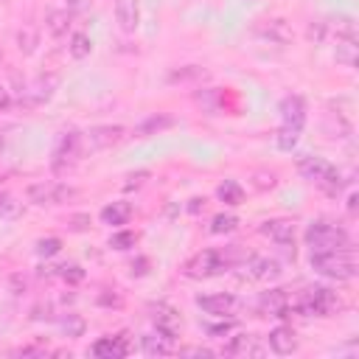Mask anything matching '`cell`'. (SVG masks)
<instances>
[{
  "label": "cell",
  "mask_w": 359,
  "mask_h": 359,
  "mask_svg": "<svg viewBox=\"0 0 359 359\" xmlns=\"http://www.w3.org/2000/svg\"><path fill=\"white\" fill-rule=\"evenodd\" d=\"M247 261V252L238 247V244H230V247H219V250H202L196 255H191L185 264H182V275L185 278H210V275H222L227 269H236Z\"/></svg>",
  "instance_id": "1"
},
{
  "label": "cell",
  "mask_w": 359,
  "mask_h": 359,
  "mask_svg": "<svg viewBox=\"0 0 359 359\" xmlns=\"http://www.w3.org/2000/svg\"><path fill=\"white\" fill-rule=\"evenodd\" d=\"M311 269L331 278V280H351V278H356V258H353L351 247L328 250V252H311Z\"/></svg>",
  "instance_id": "2"
},
{
  "label": "cell",
  "mask_w": 359,
  "mask_h": 359,
  "mask_svg": "<svg viewBox=\"0 0 359 359\" xmlns=\"http://www.w3.org/2000/svg\"><path fill=\"white\" fill-rule=\"evenodd\" d=\"M306 244L311 252H328V250H345L351 247V236L331 222H311L306 227Z\"/></svg>",
  "instance_id": "3"
},
{
  "label": "cell",
  "mask_w": 359,
  "mask_h": 359,
  "mask_svg": "<svg viewBox=\"0 0 359 359\" xmlns=\"http://www.w3.org/2000/svg\"><path fill=\"white\" fill-rule=\"evenodd\" d=\"M297 171L309 180V182H314V185H320L325 194H337L339 188H342V174L328 163V160H323V157H300L297 160Z\"/></svg>",
  "instance_id": "4"
},
{
  "label": "cell",
  "mask_w": 359,
  "mask_h": 359,
  "mask_svg": "<svg viewBox=\"0 0 359 359\" xmlns=\"http://www.w3.org/2000/svg\"><path fill=\"white\" fill-rule=\"evenodd\" d=\"M297 311L303 314V317H331L337 309H339V300H337V294L331 292V289H325V286H311V289H306V292H300V297H297Z\"/></svg>",
  "instance_id": "5"
},
{
  "label": "cell",
  "mask_w": 359,
  "mask_h": 359,
  "mask_svg": "<svg viewBox=\"0 0 359 359\" xmlns=\"http://www.w3.org/2000/svg\"><path fill=\"white\" fill-rule=\"evenodd\" d=\"M81 149H84V143H81V135H79L76 129L62 132V135H59V140H56V149H53L50 168H53L56 174H65L67 168H73V165H76V160H79Z\"/></svg>",
  "instance_id": "6"
},
{
  "label": "cell",
  "mask_w": 359,
  "mask_h": 359,
  "mask_svg": "<svg viewBox=\"0 0 359 359\" xmlns=\"http://www.w3.org/2000/svg\"><path fill=\"white\" fill-rule=\"evenodd\" d=\"M25 196L34 205H62V202L76 199L79 191L70 185H62V182H34V185H28Z\"/></svg>",
  "instance_id": "7"
},
{
  "label": "cell",
  "mask_w": 359,
  "mask_h": 359,
  "mask_svg": "<svg viewBox=\"0 0 359 359\" xmlns=\"http://www.w3.org/2000/svg\"><path fill=\"white\" fill-rule=\"evenodd\" d=\"M149 317L154 320V325H157V331H163L165 337H177L180 334V328H182V320H180V314H177V309H171L168 303H149Z\"/></svg>",
  "instance_id": "8"
},
{
  "label": "cell",
  "mask_w": 359,
  "mask_h": 359,
  "mask_svg": "<svg viewBox=\"0 0 359 359\" xmlns=\"http://www.w3.org/2000/svg\"><path fill=\"white\" fill-rule=\"evenodd\" d=\"M56 84H59V76H53V73H48V76H39L28 90H22V95H20V104L22 107H36V104H42V101H48L50 95H53V90H56Z\"/></svg>",
  "instance_id": "9"
},
{
  "label": "cell",
  "mask_w": 359,
  "mask_h": 359,
  "mask_svg": "<svg viewBox=\"0 0 359 359\" xmlns=\"http://www.w3.org/2000/svg\"><path fill=\"white\" fill-rule=\"evenodd\" d=\"M123 140V126H93L81 135V143L87 149H109Z\"/></svg>",
  "instance_id": "10"
},
{
  "label": "cell",
  "mask_w": 359,
  "mask_h": 359,
  "mask_svg": "<svg viewBox=\"0 0 359 359\" xmlns=\"http://www.w3.org/2000/svg\"><path fill=\"white\" fill-rule=\"evenodd\" d=\"M252 31H255V36H261V39H266V42H275V45H286V42H292V28H289V22L280 20V17L261 20V22H255Z\"/></svg>",
  "instance_id": "11"
},
{
  "label": "cell",
  "mask_w": 359,
  "mask_h": 359,
  "mask_svg": "<svg viewBox=\"0 0 359 359\" xmlns=\"http://www.w3.org/2000/svg\"><path fill=\"white\" fill-rule=\"evenodd\" d=\"M196 306L205 311V314H213V317H224V314H233L238 309V300L227 292H216V294H199L196 297Z\"/></svg>",
  "instance_id": "12"
},
{
  "label": "cell",
  "mask_w": 359,
  "mask_h": 359,
  "mask_svg": "<svg viewBox=\"0 0 359 359\" xmlns=\"http://www.w3.org/2000/svg\"><path fill=\"white\" fill-rule=\"evenodd\" d=\"M258 230H261V236L272 238L280 247H294V224H292V219H266Z\"/></svg>",
  "instance_id": "13"
},
{
  "label": "cell",
  "mask_w": 359,
  "mask_h": 359,
  "mask_svg": "<svg viewBox=\"0 0 359 359\" xmlns=\"http://www.w3.org/2000/svg\"><path fill=\"white\" fill-rule=\"evenodd\" d=\"M258 309H261L264 314H269V317H286V314H289V294H286V289L261 292Z\"/></svg>",
  "instance_id": "14"
},
{
  "label": "cell",
  "mask_w": 359,
  "mask_h": 359,
  "mask_svg": "<svg viewBox=\"0 0 359 359\" xmlns=\"http://www.w3.org/2000/svg\"><path fill=\"white\" fill-rule=\"evenodd\" d=\"M280 118H283L286 126L303 129V123H306V101H303V95H286L280 101Z\"/></svg>",
  "instance_id": "15"
},
{
  "label": "cell",
  "mask_w": 359,
  "mask_h": 359,
  "mask_svg": "<svg viewBox=\"0 0 359 359\" xmlns=\"http://www.w3.org/2000/svg\"><path fill=\"white\" fill-rule=\"evenodd\" d=\"M244 266H247V275L255 280H275L280 275V264L272 258H261V255H247Z\"/></svg>",
  "instance_id": "16"
},
{
  "label": "cell",
  "mask_w": 359,
  "mask_h": 359,
  "mask_svg": "<svg viewBox=\"0 0 359 359\" xmlns=\"http://www.w3.org/2000/svg\"><path fill=\"white\" fill-rule=\"evenodd\" d=\"M269 348L278 356H289V353L297 351V334L289 325H278V328L269 331Z\"/></svg>",
  "instance_id": "17"
},
{
  "label": "cell",
  "mask_w": 359,
  "mask_h": 359,
  "mask_svg": "<svg viewBox=\"0 0 359 359\" xmlns=\"http://www.w3.org/2000/svg\"><path fill=\"white\" fill-rule=\"evenodd\" d=\"M115 20H118L121 31H126V34L137 31V25H140V6H137V0H118L115 3Z\"/></svg>",
  "instance_id": "18"
},
{
  "label": "cell",
  "mask_w": 359,
  "mask_h": 359,
  "mask_svg": "<svg viewBox=\"0 0 359 359\" xmlns=\"http://www.w3.org/2000/svg\"><path fill=\"white\" fill-rule=\"evenodd\" d=\"M93 353L95 356H126L129 353V339H126V334H115V337H104V339H98L95 345H93Z\"/></svg>",
  "instance_id": "19"
},
{
  "label": "cell",
  "mask_w": 359,
  "mask_h": 359,
  "mask_svg": "<svg viewBox=\"0 0 359 359\" xmlns=\"http://www.w3.org/2000/svg\"><path fill=\"white\" fill-rule=\"evenodd\" d=\"M171 342H174V339L165 337L163 331H157V334H146V337L140 339L143 353H149V356H165V353H171V351H174Z\"/></svg>",
  "instance_id": "20"
},
{
  "label": "cell",
  "mask_w": 359,
  "mask_h": 359,
  "mask_svg": "<svg viewBox=\"0 0 359 359\" xmlns=\"http://www.w3.org/2000/svg\"><path fill=\"white\" fill-rule=\"evenodd\" d=\"M129 216H132V205H129V202H112V205H107V208L101 210V222L109 224V227H112V224H115V227L126 224Z\"/></svg>",
  "instance_id": "21"
},
{
  "label": "cell",
  "mask_w": 359,
  "mask_h": 359,
  "mask_svg": "<svg viewBox=\"0 0 359 359\" xmlns=\"http://www.w3.org/2000/svg\"><path fill=\"white\" fill-rule=\"evenodd\" d=\"M174 126V118L171 115H149L143 123L135 126V135L137 137H149V135H157L163 129H171Z\"/></svg>",
  "instance_id": "22"
},
{
  "label": "cell",
  "mask_w": 359,
  "mask_h": 359,
  "mask_svg": "<svg viewBox=\"0 0 359 359\" xmlns=\"http://www.w3.org/2000/svg\"><path fill=\"white\" fill-rule=\"evenodd\" d=\"M194 101H196L205 112H219L224 98H222V90H216V87H202V90L194 93Z\"/></svg>",
  "instance_id": "23"
},
{
  "label": "cell",
  "mask_w": 359,
  "mask_h": 359,
  "mask_svg": "<svg viewBox=\"0 0 359 359\" xmlns=\"http://www.w3.org/2000/svg\"><path fill=\"white\" fill-rule=\"evenodd\" d=\"M45 25H48L50 36H65L67 28H70V11H65V8H53V11H48Z\"/></svg>",
  "instance_id": "24"
},
{
  "label": "cell",
  "mask_w": 359,
  "mask_h": 359,
  "mask_svg": "<svg viewBox=\"0 0 359 359\" xmlns=\"http://www.w3.org/2000/svg\"><path fill=\"white\" fill-rule=\"evenodd\" d=\"M216 196H219L224 205H241V202H244V188H241L236 180H224V182L216 188Z\"/></svg>",
  "instance_id": "25"
},
{
  "label": "cell",
  "mask_w": 359,
  "mask_h": 359,
  "mask_svg": "<svg viewBox=\"0 0 359 359\" xmlns=\"http://www.w3.org/2000/svg\"><path fill=\"white\" fill-rule=\"evenodd\" d=\"M337 62H342L345 67H353L356 65V39H345V36H337V50H334Z\"/></svg>",
  "instance_id": "26"
},
{
  "label": "cell",
  "mask_w": 359,
  "mask_h": 359,
  "mask_svg": "<svg viewBox=\"0 0 359 359\" xmlns=\"http://www.w3.org/2000/svg\"><path fill=\"white\" fill-rule=\"evenodd\" d=\"M224 351H227V353H255V356L261 353V348L255 345V337H252V334H238Z\"/></svg>",
  "instance_id": "27"
},
{
  "label": "cell",
  "mask_w": 359,
  "mask_h": 359,
  "mask_svg": "<svg viewBox=\"0 0 359 359\" xmlns=\"http://www.w3.org/2000/svg\"><path fill=\"white\" fill-rule=\"evenodd\" d=\"M202 79H208V70H202L199 65L180 67V70H174V73L168 76V81H171V84H177V81H202Z\"/></svg>",
  "instance_id": "28"
},
{
  "label": "cell",
  "mask_w": 359,
  "mask_h": 359,
  "mask_svg": "<svg viewBox=\"0 0 359 359\" xmlns=\"http://www.w3.org/2000/svg\"><path fill=\"white\" fill-rule=\"evenodd\" d=\"M36 42H39V34H36L31 25H22V28L17 31V48H20L25 56L36 50Z\"/></svg>",
  "instance_id": "29"
},
{
  "label": "cell",
  "mask_w": 359,
  "mask_h": 359,
  "mask_svg": "<svg viewBox=\"0 0 359 359\" xmlns=\"http://www.w3.org/2000/svg\"><path fill=\"white\" fill-rule=\"evenodd\" d=\"M93 50V39L87 34H73L70 36V56L73 59H87Z\"/></svg>",
  "instance_id": "30"
},
{
  "label": "cell",
  "mask_w": 359,
  "mask_h": 359,
  "mask_svg": "<svg viewBox=\"0 0 359 359\" xmlns=\"http://www.w3.org/2000/svg\"><path fill=\"white\" fill-rule=\"evenodd\" d=\"M300 132H303V129H294V126H286V123H283V126L278 129V146H280L283 151H292V149L297 146V140H300Z\"/></svg>",
  "instance_id": "31"
},
{
  "label": "cell",
  "mask_w": 359,
  "mask_h": 359,
  "mask_svg": "<svg viewBox=\"0 0 359 359\" xmlns=\"http://www.w3.org/2000/svg\"><path fill=\"white\" fill-rule=\"evenodd\" d=\"M236 224H238V219H236L233 213H219V216H213V222H210V233L222 236V233L236 230Z\"/></svg>",
  "instance_id": "32"
},
{
  "label": "cell",
  "mask_w": 359,
  "mask_h": 359,
  "mask_svg": "<svg viewBox=\"0 0 359 359\" xmlns=\"http://www.w3.org/2000/svg\"><path fill=\"white\" fill-rule=\"evenodd\" d=\"M135 241H137V233H132V230H118L109 236L112 250H129V247H135Z\"/></svg>",
  "instance_id": "33"
},
{
  "label": "cell",
  "mask_w": 359,
  "mask_h": 359,
  "mask_svg": "<svg viewBox=\"0 0 359 359\" xmlns=\"http://www.w3.org/2000/svg\"><path fill=\"white\" fill-rule=\"evenodd\" d=\"M59 325H62V331H65L67 337H81V334H84V320H81L79 314H65V317L59 320Z\"/></svg>",
  "instance_id": "34"
},
{
  "label": "cell",
  "mask_w": 359,
  "mask_h": 359,
  "mask_svg": "<svg viewBox=\"0 0 359 359\" xmlns=\"http://www.w3.org/2000/svg\"><path fill=\"white\" fill-rule=\"evenodd\" d=\"M62 250V241L56 238V236H50V238H39L36 241V255L39 258H50V255H56Z\"/></svg>",
  "instance_id": "35"
},
{
  "label": "cell",
  "mask_w": 359,
  "mask_h": 359,
  "mask_svg": "<svg viewBox=\"0 0 359 359\" xmlns=\"http://www.w3.org/2000/svg\"><path fill=\"white\" fill-rule=\"evenodd\" d=\"M337 36H345V39H356V22L351 17H337Z\"/></svg>",
  "instance_id": "36"
},
{
  "label": "cell",
  "mask_w": 359,
  "mask_h": 359,
  "mask_svg": "<svg viewBox=\"0 0 359 359\" xmlns=\"http://www.w3.org/2000/svg\"><path fill=\"white\" fill-rule=\"evenodd\" d=\"M275 182H278V177L272 171H255V188L269 191V188H275Z\"/></svg>",
  "instance_id": "37"
},
{
  "label": "cell",
  "mask_w": 359,
  "mask_h": 359,
  "mask_svg": "<svg viewBox=\"0 0 359 359\" xmlns=\"http://www.w3.org/2000/svg\"><path fill=\"white\" fill-rule=\"evenodd\" d=\"M59 269V275L67 280V283H79L81 278H84V269L81 266H56Z\"/></svg>",
  "instance_id": "38"
},
{
  "label": "cell",
  "mask_w": 359,
  "mask_h": 359,
  "mask_svg": "<svg viewBox=\"0 0 359 359\" xmlns=\"http://www.w3.org/2000/svg\"><path fill=\"white\" fill-rule=\"evenodd\" d=\"M149 177V171H137V174H129L126 180L129 182H123V188H137V185H143V180Z\"/></svg>",
  "instance_id": "39"
},
{
  "label": "cell",
  "mask_w": 359,
  "mask_h": 359,
  "mask_svg": "<svg viewBox=\"0 0 359 359\" xmlns=\"http://www.w3.org/2000/svg\"><path fill=\"white\" fill-rule=\"evenodd\" d=\"M325 36V22H317V25H309V39L320 42Z\"/></svg>",
  "instance_id": "40"
},
{
  "label": "cell",
  "mask_w": 359,
  "mask_h": 359,
  "mask_svg": "<svg viewBox=\"0 0 359 359\" xmlns=\"http://www.w3.org/2000/svg\"><path fill=\"white\" fill-rule=\"evenodd\" d=\"M146 272H149V258L132 261V275H146Z\"/></svg>",
  "instance_id": "41"
},
{
  "label": "cell",
  "mask_w": 359,
  "mask_h": 359,
  "mask_svg": "<svg viewBox=\"0 0 359 359\" xmlns=\"http://www.w3.org/2000/svg\"><path fill=\"white\" fill-rule=\"evenodd\" d=\"M180 353L182 356H213V351L208 348H180Z\"/></svg>",
  "instance_id": "42"
},
{
  "label": "cell",
  "mask_w": 359,
  "mask_h": 359,
  "mask_svg": "<svg viewBox=\"0 0 359 359\" xmlns=\"http://www.w3.org/2000/svg\"><path fill=\"white\" fill-rule=\"evenodd\" d=\"M98 303H101V306H121V294H118V292H112V294H101Z\"/></svg>",
  "instance_id": "43"
},
{
  "label": "cell",
  "mask_w": 359,
  "mask_h": 359,
  "mask_svg": "<svg viewBox=\"0 0 359 359\" xmlns=\"http://www.w3.org/2000/svg\"><path fill=\"white\" fill-rule=\"evenodd\" d=\"M230 328H233V320H227V323H224V325H210V328H208V331H210V334H216V337H219V334H227V331H230Z\"/></svg>",
  "instance_id": "44"
},
{
  "label": "cell",
  "mask_w": 359,
  "mask_h": 359,
  "mask_svg": "<svg viewBox=\"0 0 359 359\" xmlns=\"http://www.w3.org/2000/svg\"><path fill=\"white\" fill-rule=\"evenodd\" d=\"M202 208H205V199H199V196H194V199H191V205H188V210H191V213H199Z\"/></svg>",
  "instance_id": "45"
},
{
  "label": "cell",
  "mask_w": 359,
  "mask_h": 359,
  "mask_svg": "<svg viewBox=\"0 0 359 359\" xmlns=\"http://www.w3.org/2000/svg\"><path fill=\"white\" fill-rule=\"evenodd\" d=\"M8 104H11V98H8V93H6V87L0 84V112H3V109H8Z\"/></svg>",
  "instance_id": "46"
},
{
  "label": "cell",
  "mask_w": 359,
  "mask_h": 359,
  "mask_svg": "<svg viewBox=\"0 0 359 359\" xmlns=\"http://www.w3.org/2000/svg\"><path fill=\"white\" fill-rule=\"evenodd\" d=\"M356 202H359V196H356V194H351V196H348V210H351V216L356 213Z\"/></svg>",
  "instance_id": "47"
},
{
  "label": "cell",
  "mask_w": 359,
  "mask_h": 359,
  "mask_svg": "<svg viewBox=\"0 0 359 359\" xmlns=\"http://www.w3.org/2000/svg\"><path fill=\"white\" fill-rule=\"evenodd\" d=\"M11 205H14V202H11V199H8L6 194H0V213H3V210H8Z\"/></svg>",
  "instance_id": "48"
},
{
  "label": "cell",
  "mask_w": 359,
  "mask_h": 359,
  "mask_svg": "<svg viewBox=\"0 0 359 359\" xmlns=\"http://www.w3.org/2000/svg\"><path fill=\"white\" fill-rule=\"evenodd\" d=\"M67 3H73V6H81V3H84V0H67Z\"/></svg>",
  "instance_id": "49"
},
{
  "label": "cell",
  "mask_w": 359,
  "mask_h": 359,
  "mask_svg": "<svg viewBox=\"0 0 359 359\" xmlns=\"http://www.w3.org/2000/svg\"><path fill=\"white\" fill-rule=\"evenodd\" d=\"M0 65H3V48H0Z\"/></svg>",
  "instance_id": "50"
}]
</instances>
